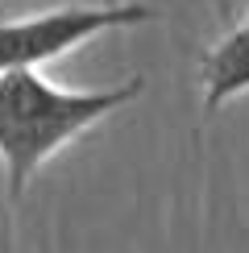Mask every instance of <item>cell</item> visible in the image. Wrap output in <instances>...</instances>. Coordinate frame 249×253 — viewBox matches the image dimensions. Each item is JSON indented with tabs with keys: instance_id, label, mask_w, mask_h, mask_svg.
Segmentation results:
<instances>
[{
	"instance_id": "obj_1",
	"label": "cell",
	"mask_w": 249,
	"mask_h": 253,
	"mask_svg": "<svg viewBox=\"0 0 249 253\" xmlns=\"http://www.w3.org/2000/svg\"><path fill=\"white\" fill-rule=\"evenodd\" d=\"M145 79L133 75L117 87L71 91L50 83L42 71H4L0 75V162L8 178V204H21L29 178L71 145L79 133L100 125L108 112L133 104Z\"/></svg>"
},
{
	"instance_id": "obj_2",
	"label": "cell",
	"mask_w": 249,
	"mask_h": 253,
	"mask_svg": "<svg viewBox=\"0 0 249 253\" xmlns=\"http://www.w3.org/2000/svg\"><path fill=\"white\" fill-rule=\"evenodd\" d=\"M158 21L150 4H58L29 17L0 21V75L4 71H38L42 62H54L67 50L83 46L104 29L145 25Z\"/></svg>"
},
{
	"instance_id": "obj_3",
	"label": "cell",
	"mask_w": 249,
	"mask_h": 253,
	"mask_svg": "<svg viewBox=\"0 0 249 253\" xmlns=\"http://www.w3.org/2000/svg\"><path fill=\"white\" fill-rule=\"evenodd\" d=\"M200 79H204V117L220 112L228 100L249 91V13L200 58Z\"/></svg>"
},
{
	"instance_id": "obj_4",
	"label": "cell",
	"mask_w": 249,
	"mask_h": 253,
	"mask_svg": "<svg viewBox=\"0 0 249 253\" xmlns=\"http://www.w3.org/2000/svg\"><path fill=\"white\" fill-rule=\"evenodd\" d=\"M220 8H228V0H220Z\"/></svg>"
}]
</instances>
